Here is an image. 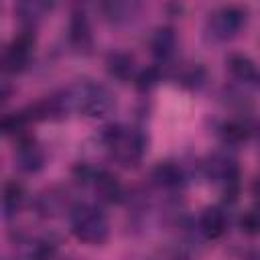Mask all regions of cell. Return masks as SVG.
I'll use <instances>...</instances> for the list:
<instances>
[{
	"instance_id": "obj_22",
	"label": "cell",
	"mask_w": 260,
	"mask_h": 260,
	"mask_svg": "<svg viewBox=\"0 0 260 260\" xmlns=\"http://www.w3.org/2000/svg\"><path fill=\"white\" fill-rule=\"evenodd\" d=\"M148 260H191V258H189V254H187L183 248L167 246V248L156 250Z\"/></svg>"
},
{
	"instance_id": "obj_5",
	"label": "cell",
	"mask_w": 260,
	"mask_h": 260,
	"mask_svg": "<svg viewBox=\"0 0 260 260\" xmlns=\"http://www.w3.org/2000/svg\"><path fill=\"white\" fill-rule=\"evenodd\" d=\"M207 175H209V179H213L215 183L221 185L223 199L228 203H234L238 199V195H240V169H238L234 158L223 156V154H215L207 162Z\"/></svg>"
},
{
	"instance_id": "obj_1",
	"label": "cell",
	"mask_w": 260,
	"mask_h": 260,
	"mask_svg": "<svg viewBox=\"0 0 260 260\" xmlns=\"http://www.w3.org/2000/svg\"><path fill=\"white\" fill-rule=\"evenodd\" d=\"M102 140L110 150V156L126 169H134L142 162L146 152V136L138 128L114 124L104 130Z\"/></svg>"
},
{
	"instance_id": "obj_3",
	"label": "cell",
	"mask_w": 260,
	"mask_h": 260,
	"mask_svg": "<svg viewBox=\"0 0 260 260\" xmlns=\"http://www.w3.org/2000/svg\"><path fill=\"white\" fill-rule=\"evenodd\" d=\"M71 232L87 246H102L110 236V221L98 205L77 203L71 209Z\"/></svg>"
},
{
	"instance_id": "obj_7",
	"label": "cell",
	"mask_w": 260,
	"mask_h": 260,
	"mask_svg": "<svg viewBox=\"0 0 260 260\" xmlns=\"http://www.w3.org/2000/svg\"><path fill=\"white\" fill-rule=\"evenodd\" d=\"M91 183H93V191H95L100 201H104V203H120L124 199V187H122L120 179L114 173L98 171V173H93Z\"/></svg>"
},
{
	"instance_id": "obj_19",
	"label": "cell",
	"mask_w": 260,
	"mask_h": 260,
	"mask_svg": "<svg viewBox=\"0 0 260 260\" xmlns=\"http://www.w3.org/2000/svg\"><path fill=\"white\" fill-rule=\"evenodd\" d=\"M246 136H248V128L244 124H240V122L232 120V122H225L221 126V138L225 142H230V144H238V142L246 140Z\"/></svg>"
},
{
	"instance_id": "obj_9",
	"label": "cell",
	"mask_w": 260,
	"mask_h": 260,
	"mask_svg": "<svg viewBox=\"0 0 260 260\" xmlns=\"http://www.w3.org/2000/svg\"><path fill=\"white\" fill-rule=\"evenodd\" d=\"M228 230V217L223 213L221 207L217 205H211V207H205L199 215V232L207 238V240H217L225 234Z\"/></svg>"
},
{
	"instance_id": "obj_11",
	"label": "cell",
	"mask_w": 260,
	"mask_h": 260,
	"mask_svg": "<svg viewBox=\"0 0 260 260\" xmlns=\"http://www.w3.org/2000/svg\"><path fill=\"white\" fill-rule=\"evenodd\" d=\"M152 181L162 189H179L185 185V173L177 162L160 160L152 169Z\"/></svg>"
},
{
	"instance_id": "obj_16",
	"label": "cell",
	"mask_w": 260,
	"mask_h": 260,
	"mask_svg": "<svg viewBox=\"0 0 260 260\" xmlns=\"http://www.w3.org/2000/svg\"><path fill=\"white\" fill-rule=\"evenodd\" d=\"M47 10H51V4L49 2H41V0H26V2H20L16 6V12L20 14V20L26 22L28 26L37 24L45 16Z\"/></svg>"
},
{
	"instance_id": "obj_24",
	"label": "cell",
	"mask_w": 260,
	"mask_h": 260,
	"mask_svg": "<svg viewBox=\"0 0 260 260\" xmlns=\"http://www.w3.org/2000/svg\"><path fill=\"white\" fill-rule=\"evenodd\" d=\"M250 260H260V254H256V256H252Z\"/></svg>"
},
{
	"instance_id": "obj_17",
	"label": "cell",
	"mask_w": 260,
	"mask_h": 260,
	"mask_svg": "<svg viewBox=\"0 0 260 260\" xmlns=\"http://www.w3.org/2000/svg\"><path fill=\"white\" fill-rule=\"evenodd\" d=\"M136 8H138V4H134V2H106V4H102L104 14L114 22L126 20L128 16L134 14Z\"/></svg>"
},
{
	"instance_id": "obj_18",
	"label": "cell",
	"mask_w": 260,
	"mask_h": 260,
	"mask_svg": "<svg viewBox=\"0 0 260 260\" xmlns=\"http://www.w3.org/2000/svg\"><path fill=\"white\" fill-rule=\"evenodd\" d=\"M28 122H30L28 114L24 110H20V112H12V114L4 116L0 126H2L4 134H22V130L28 126Z\"/></svg>"
},
{
	"instance_id": "obj_8",
	"label": "cell",
	"mask_w": 260,
	"mask_h": 260,
	"mask_svg": "<svg viewBox=\"0 0 260 260\" xmlns=\"http://www.w3.org/2000/svg\"><path fill=\"white\" fill-rule=\"evenodd\" d=\"M69 43L77 49L87 53L93 45V37H91V26H89V18L83 10H73L71 12V20H69Z\"/></svg>"
},
{
	"instance_id": "obj_2",
	"label": "cell",
	"mask_w": 260,
	"mask_h": 260,
	"mask_svg": "<svg viewBox=\"0 0 260 260\" xmlns=\"http://www.w3.org/2000/svg\"><path fill=\"white\" fill-rule=\"evenodd\" d=\"M63 98L69 110H77L91 118H104L116 108L114 93L106 85L91 83V81H83L65 89Z\"/></svg>"
},
{
	"instance_id": "obj_21",
	"label": "cell",
	"mask_w": 260,
	"mask_h": 260,
	"mask_svg": "<svg viewBox=\"0 0 260 260\" xmlns=\"http://www.w3.org/2000/svg\"><path fill=\"white\" fill-rule=\"evenodd\" d=\"M240 230L246 236H258L260 234V211L250 209L240 217Z\"/></svg>"
},
{
	"instance_id": "obj_13",
	"label": "cell",
	"mask_w": 260,
	"mask_h": 260,
	"mask_svg": "<svg viewBox=\"0 0 260 260\" xmlns=\"http://www.w3.org/2000/svg\"><path fill=\"white\" fill-rule=\"evenodd\" d=\"M228 69L240 81H256V79H260L254 61L244 53H232L228 57Z\"/></svg>"
},
{
	"instance_id": "obj_20",
	"label": "cell",
	"mask_w": 260,
	"mask_h": 260,
	"mask_svg": "<svg viewBox=\"0 0 260 260\" xmlns=\"http://www.w3.org/2000/svg\"><path fill=\"white\" fill-rule=\"evenodd\" d=\"M160 81V69L158 67H146V69H142L138 75H136V87L140 89V91H148V89H152L156 83Z\"/></svg>"
},
{
	"instance_id": "obj_12",
	"label": "cell",
	"mask_w": 260,
	"mask_h": 260,
	"mask_svg": "<svg viewBox=\"0 0 260 260\" xmlns=\"http://www.w3.org/2000/svg\"><path fill=\"white\" fill-rule=\"evenodd\" d=\"M177 47V35L171 26H160L154 30L152 39H150V51L154 55V59L158 61H167Z\"/></svg>"
},
{
	"instance_id": "obj_6",
	"label": "cell",
	"mask_w": 260,
	"mask_h": 260,
	"mask_svg": "<svg viewBox=\"0 0 260 260\" xmlns=\"http://www.w3.org/2000/svg\"><path fill=\"white\" fill-rule=\"evenodd\" d=\"M32 49H35V35L30 30H22L4 49L2 69L6 73H20V71H24L26 65H28V61H30Z\"/></svg>"
},
{
	"instance_id": "obj_23",
	"label": "cell",
	"mask_w": 260,
	"mask_h": 260,
	"mask_svg": "<svg viewBox=\"0 0 260 260\" xmlns=\"http://www.w3.org/2000/svg\"><path fill=\"white\" fill-rule=\"evenodd\" d=\"M252 193H254V197H256V201H258V205H260V177L254 181V185H252Z\"/></svg>"
},
{
	"instance_id": "obj_14",
	"label": "cell",
	"mask_w": 260,
	"mask_h": 260,
	"mask_svg": "<svg viewBox=\"0 0 260 260\" xmlns=\"http://www.w3.org/2000/svg\"><path fill=\"white\" fill-rule=\"evenodd\" d=\"M24 201V189L18 181H6L2 189V209L6 217H12Z\"/></svg>"
},
{
	"instance_id": "obj_15",
	"label": "cell",
	"mask_w": 260,
	"mask_h": 260,
	"mask_svg": "<svg viewBox=\"0 0 260 260\" xmlns=\"http://www.w3.org/2000/svg\"><path fill=\"white\" fill-rule=\"evenodd\" d=\"M106 65H108V73H110L112 77H116V79H120V81H126V79H130V75H132L134 59H132V55H128V53H124V51H116V53H112V55L108 57Z\"/></svg>"
},
{
	"instance_id": "obj_4",
	"label": "cell",
	"mask_w": 260,
	"mask_h": 260,
	"mask_svg": "<svg viewBox=\"0 0 260 260\" xmlns=\"http://www.w3.org/2000/svg\"><path fill=\"white\" fill-rule=\"evenodd\" d=\"M246 16L248 14L242 6H221L209 14L205 22V37L213 43H225L244 28Z\"/></svg>"
},
{
	"instance_id": "obj_10",
	"label": "cell",
	"mask_w": 260,
	"mask_h": 260,
	"mask_svg": "<svg viewBox=\"0 0 260 260\" xmlns=\"http://www.w3.org/2000/svg\"><path fill=\"white\" fill-rule=\"evenodd\" d=\"M14 158H16L18 169H22L26 173H35L45 165V154L32 138H20Z\"/></svg>"
}]
</instances>
